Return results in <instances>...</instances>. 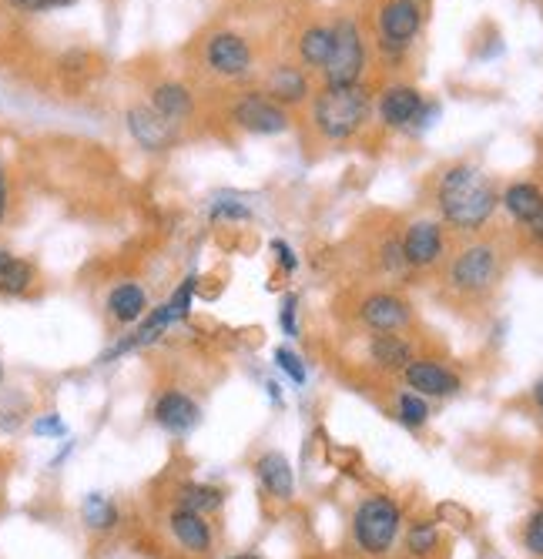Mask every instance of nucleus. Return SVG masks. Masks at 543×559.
I'll return each instance as SVG.
<instances>
[{"instance_id": "nucleus-1", "label": "nucleus", "mask_w": 543, "mask_h": 559, "mask_svg": "<svg viewBox=\"0 0 543 559\" xmlns=\"http://www.w3.org/2000/svg\"><path fill=\"white\" fill-rule=\"evenodd\" d=\"M436 198H440L443 218L460 231L483 228L490 221L493 208H497V201H500L490 181L470 165H456V168L446 171Z\"/></svg>"}, {"instance_id": "nucleus-2", "label": "nucleus", "mask_w": 543, "mask_h": 559, "mask_svg": "<svg viewBox=\"0 0 543 559\" xmlns=\"http://www.w3.org/2000/svg\"><path fill=\"white\" fill-rule=\"evenodd\" d=\"M369 118V94L359 84L349 88H326L312 104V121L329 141L352 138Z\"/></svg>"}, {"instance_id": "nucleus-3", "label": "nucleus", "mask_w": 543, "mask_h": 559, "mask_svg": "<svg viewBox=\"0 0 543 559\" xmlns=\"http://www.w3.org/2000/svg\"><path fill=\"white\" fill-rule=\"evenodd\" d=\"M399 526H403V513H399L393 499L369 496L352 516V539L366 556H386L396 543Z\"/></svg>"}, {"instance_id": "nucleus-4", "label": "nucleus", "mask_w": 543, "mask_h": 559, "mask_svg": "<svg viewBox=\"0 0 543 559\" xmlns=\"http://www.w3.org/2000/svg\"><path fill=\"white\" fill-rule=\"evenodd\" d=\"M362 64H366V51H362V37L359 27L342 17V21L332 27V54L326 61V88H349V84H359Z\"/></svg>"}, {"instance_id": "nucleus-5", "label": "nucleus", "mask_w": 543, "mask_h": 559, "mask_svg": "<svg viewBox=\"0 0 543 559\" xmlns=\"http://www.w3.org/2000/svg\"><path fill=\"white\" fill-rule=\"evenodd\" d=\"M500 258L490 245H470L450 265V285L463 295H480L497 282Z\"/></svg>"}, {"instance_id": "nucleus-6", "label": "nucleus", "mask_w": 543, "mask_h": 559, "mask_svg": "<svg viewBox=\"0 0 543 559\" xmlns=\"http://www.w3.org/2000/svg\"><path fill=\"white\" fill-rule=\"evenodd\" d=\"M232 121L252 134H282L289 131V111L275 104L269 94L249 91L232 104Z\"/></svg>"}, {"instance_id": "nucleus-7", "label": "nucleus", "mask_w": 543, "mask_h": 559, "mask_svg": "<svg viewBox=\"0 0 543 559\" xmlns=\"http://www.w3.org/2000/svg\"><path fill=\"white\" fill-rule=\"evenodd\" d=\"M205 57H208V67L222 77H245L252 71V47L242 34H232V31L215 34L205 47Z\"/></svg>"}, {"instance_id": "nucleus-8", "label": "nucleus", "mask_w": 543, "mask_h": 559, "mask_svg": "<svg viewBox=\"0 0 543 559\" xmlns=\"http://www.w3.org/2000/svg\"><path fill=\"white\" fill-rule=\"evenodd\" d=\"M128 131L145 151H168L178 141V124L165 121L151 104H138L128 111Z\"/></svg>"}, {"instance_id": "nucleus-9", "label": "nucleus", "mask_w": 543, "mask_h": 559, "mask_svg": "<svg viewBox=\"0 0 543 559\" xmlns=\"http://www.w3.org/2000/svg\"><path fill=\"white\" fill-rule=\"evenodd\" d=\"M168 533L171 539L185 549V553L192 556H208L215 549V533H212V523H208V516H198V513H188V509L175 506L168 513Z\"/></svg>"}, {"instance_id": "nucleus-10", "label": "nucleus", "mask_w": 543, "mask_h": 559, "mask_svg": "<svg viewBox=\"0 0 543 559\" xmlns=\"http://www.w3.org/2000/svg\"><path fill=\"white\" fill-rule=\"evenodd\" d=\"M155 422L165 432H171V436H188L202 422V406L188 392L168 389L155 402Z\"/></svg>"}, {"instance_id": "nucleus-11", "label": "nucleus", "mask_w": 543, "mask_h": 559, "mask_svg": "<svg viewBox=\"0 0 543 559\" xmlns=\"http://www.w3.org/2000/svg\"><path fill=\"white\" fill-rule=\"evenodd\" d=\"M379 31L386 51H403L419 31V7L413 0H389L379 11Z\"/></svg>"}, {"instance_id": "nucleus-12", "label": "nucleus", "mask_w": 543, "mask_h": 559, "mask_svg": "<svg viewBox=\"0 0 543 559\" xmlns=\"http://www.w3.org/2000/svg\"><path fill=\"white\" fill-rule=\"evenodd\" d=\"M359 318H362V325L373 332H399L409 325V305L399 295L373 292V295L362 298Z\"/></svg>"}, {"instance_id": "nucleus-13", "label": "nucleus", "mask_w": 543, "mask_h": 559, "mask_svg": "<svg viewBox=\"0 0 543 559\" xmlns=\"http://www.w3.org/2000/svg\"><path fill=\"white\" fill-rule=\"evenodd\" d=\"M399 245H403L406 265L430 268L443 258V228L436 221H413Z\"/></svg>"}, {"instance_id": "nucleus-14", "label": "nucleus", "mask_w": 543, "mask_h": 559, "mask_svg": "<svg viewBox=\"0 0 543 559\" xmlns=\"http://www.w3.org/2000/svg\"><path fill=\"white\" fill-rule=\"evenodd\" d=\"M409 389L419 395H433V399H443V395L460 392V375L450 372L446 365L433 362V359H413L403 369Z\"/></svg>"}, {"instance_id": "nucleus-15", "label": "nucleus", "mask_w": 543, "mask_h": 559, "mask_svg": "<svg viewBox=\"0 0 543 559\" xmlns=\"http://www.w3.org/2000/svg\"><path fill=\"white\" fill-rule=\"evenodd\" d=\"M255 479L262 483V489L275 499H282V503H289L295 496V472H292V462L282 456V452H262L259 459H255Z\"/></svg>"}, {"instance_id": "nucleus-16", "label": "nucleus", "mask_w": 543, "mask_h": 559, "mask_svg": "<svg viewBox=\"0 0 543 559\" xmlns=\"http://www.w3.org/2000/svg\"><path fill=\"white\" fill-rule=\"evenodd\" d=\"M104 308L118 325H138L148 315V292L138 282H118L108 292Z\"/></svg>"}, {"instance_id": "nucleus-17", "label": "nucleus", "mask_w": 543, "mask_h": 559, "mask_svg": "<svg viewBox=\"0 0 543 559\" xmlns=\"http://www.w3.org/2000/svg\"><path fill=\"white\" fill-rule=\"evenodd\" d=\"M419 111H423V98H419L416 88H406V84L389 88L383 94V101H379V114H383L389 128H406V124H413L419 118Z\"/></svg>"}, {"instance_id": "nucleus-18", "label": "nucleus", "mask_w": 543, "mask_h": 559, "mask_svg": "<svg viewBox=\"0 0 543 559\" xmlns=\"http://www.w3.org/2000/svg\"><path fill=\"white\" fill-rule=\"evenodd\" d=\"M151 108H155L165 121L181 124V121L192 118V111H195V98H192V91H188L185 84L165 81V84H158V88L151 91Z\"/></svg>"}, {"instance_id": "nucleus-19", "label": "nucleus", "mask_w": 543, "mask_h": 559, "mask_svg": "<svg viewBox=\"0 0 543 559\" xmlns=\"http://www.w3.org/2000/svg\"><path fill=\"white\" fill-rule=\"evenodd\" d=\"M265 94H269V98H272L275 104H299V101H306L309 81H306V74H302L299 67L279 64V67H275V71L269 74Z\"/></svg>"}, {"instance_id": "nucleus-20", "label": "nucleus", "mask_w": 543, "mask_h": 559, "mask_svg": "<svg viewBox=\"0 0 543 559\" xmlns=\"http://www.w3.org/2000/svg\"><path fill=\"white\" fill-rule=\"evenodd\" d=\"M369 355L379 369L386 372H403L409 362H413V345L406 339H399L396 332H376L373 342H369Z\"/></svg>"}, {"instance_id": "nucleus-21", "label": "nucleus", "mask_w": 543, "mask_h": 559, "mask_svg": "<svg viewBox=\"0 0 543 559\" xmlns=\"http://www.w3.org/2000/svg\"><path fill=\"white\" fill-rule=\"evenodd\" d=\"M175 506L198 516H215L225 506V489H218L212 483H181L175 489Z\"/></svg>"}, {"instance_id": "nucleus-22", "label": "nucleus", "mask_w": 543, "mask_h": 559, "mask_svg": "<svg viewBox=\"0 0 543 559\" xmlns=\"http://www.w3.org/2000/svg\"><path fill=\"white\" fill-rule=\"evenodd\" d=\"M503 208L517 221H523V225H530L537 218V211L543 208V191L537 185H530V181H517V185L503 191Z\"/></svg>"}, {"instance_id": "nucleus-23", "label": "nucleus", "mask_w": 543, "mask_h": 559, "mask_svg": "<svg viewBox=\"0 0 543 559\" xmlns=\"http://www.w3.org/2000/svg\"><path fill=\"white\" fill-rule=\"evenodd\" d=\"M81 519H84V526L94 529V533H108V529L118 526L121 513L104 493H88L81 503Z\"/></svg>"}, {"instance_id": "nucleus-24", "label": "nucleus", "mask_w": 543, "mask_h": 559, "mask_svg": "<svg viewBox=\"0 0 543 559\" xmlns=\"http://www.w3.org/2000/svg\"><path fill=\"white\" fill-rule=\"evenodd\" d=\"M329 54H332V27H319L316 24V27H309V31L299 37V57H302V64L326 67Z\"/></svg>"}, {"instance_id": "nucleus-25", "label": "nucleus", "mask_w": 543, "mask_h": 559, "mask_svg": "<svg viewBox=\"0 0 543 559\" xmlns=\"http://www.w3.org/2000/svg\"><path fill=\"white\" fill-rule=\"evenodd\" d=\"M31 285H34V265L31 262L11 255L4 265H0V295L17 298V295H24Z\"/></svg>"}, {"instance_id": "nucleus-26", "label": "nucleus", "mask_w": 543, "mask_h": 559, "mask_svg": "<svg viewBox=\"0 0 543 559\" xmlns=\"http://www.w3.org/2000/svg\"><path fill=\"white\" fill-rule=\"evenodd\" d=\"M436 546H440V529H436V523H416L406 533V549L419 559L433 556Z\"/></svg>"}, {"instance_id": "nucleus-27", "label": "nucleus", "mask_w": 543, "mask_h": 559, "mask_svg": "<svg viewBox=\"0 0 543 559\" xmlns=\"http://www.w3.org/2000/svg\"><path fill=\"white\" fill-rule=\"evenodd\" d=\"M396 416H399L403 426L419 429L426 419H430V406H426V399L419 392H403L399 395V402H396Z\"/></svg>"}, {"instance_id": "nucleus-28", "label": "nucleus", "mask_w": 543, "mask_h": 559, "mask_svg": "<svg viewBox=\"0 0 543 559\" xmlns=\"http://www.w3.org/2000/svg\"><path fill=\"white\" fill-rule=\"evenodd\" d=\"M195 285H198V278L195 275H188L185 282H181L178 288H175V295L168 298V315H171V322H185L188 318V312H192V298H195Z\"/></svg>"}, {"instance_id": "nucleus-29", "label": "nucleus", "mask_w": 543, "mask_h": 559, "mask_svg": "<svg viewBox=\"0 0 543 559\" xmlns=\"http://www.w3.org/2000/svg\"><path fill=\"white\" fill-rule=\"evenodd\" d=\"M275 365H279V369L289 375L295 385H306V365H302V359L292 349L279 345V349H275Z\"/></svg>"}, {"instance_id": "nucleus-30", "label": "nucleus", "mask_w": 543, "mask_h": 559, "mask_svg": "<svg viewBox=\"0 0 543 559\" xmlns=\"http://www.w3.org/2000/svg\"><path fill=\"white\" fill-rule=\"evenodd\" d=\"M208 215L212 221H252V208H245L242 201H212Z\"/></svg>"}, {"instance_id": "nucleus-31", "label": "nucleus", "mask_w": 543, "mask_h": 559, "mask_svg": "<svg viewBox=\"0 0 543 559\" xmlns=\"http://www.w3.org/2000/svg\"><path fill=\"white\" fill-rule=\"evenodd\" d=\"M279 325L285 332V339H295L299 335V298L295 295H285L282 305H279Z\"/></svg>"}, {"instance_id": "nucleus-32", "label": "nucleus", "mask_w": 543, "mask_h": 559, "mask_svg": "<svg viewBox=\"0 0 543 559\" xmlns=\"http://www.w3.org/2000/svg\"><path fill=\"white\" fill-rule=\"evenodd\" d=\"M523 546H527L533 556H543V509H537V513L527 519V529H523Z\"/></svg>"}, {"instance_id": "nucleus-33", "label": "nucleus", "mask_w": 543, "mask_h": 559, "mask_svg": "<svg viewBox=\"0 0 543 559\" xmlns=\"http://www.w3.org/2000/svg\"><path fill=\"white\" fill-rule=\"evenodd\" d=\"M34 436L61 439V436H68V426H64V419L57 416V412H47V416H37L34 419Z\"/></svg>"}, {"instance_id": "nucleus-34", "label": "nucleus", "mask_w": 543, "mask_h": 559, "mask_svg": "<svg viewBox=\"0 0 543 559\" xmlns=\"http://www.w3.org/2000/svg\"><path fill=\"white\" fill-rule=\"evenodd\" d=\"M7 4L27 14H41V11H57V7H71V4H78V0H7Z\"/></svg>"}, {"instance_id": "nucleus-35", "label": "nucleus", "mask_w": 543, "mask_h": 559, "mask_svg": "<svg viewBox=\"0 0 543 559\" xmlns=\"http://www.w3.org/2000/svg\"><path fill=\"white\" fill-rule=\"evenodd\" d=\"M272 255H275V262H279V268L282 272H295V268H299V258H295V252H292V245L289 242H282V238H275L272 242Z\"/></svg>"}, {"instance_id": "nucleus-36", "label": "nucleus", "mask_w": 543, "mask_h": 559, "mask_svg": "<svg viewBox=\"0 0 543 559\" xmlns=\"http://www.w3.org/2000/svg\"><path fill=\"white\" fill-rule=\"evenodd\" d=\"M440 519H453V526H460V529L470 526V513H466V509H460V506H453V503H443L440 506Z\"/></svg>"}, {"instance_id": "nucleus-37", "label": "nucleus", "mask_w": 543, "mask_h": 559, "mask_svg": "<svg viewBox=\"0 0 543 559\" xmlns=\"http://www.w3.org/2000/svg\"><path fill=\"white\" fill-rule=\"evenodd\" d=\"M383 265L386 268H403L406 265L403 245H399V242H386V248H383Z\"/></svg>"}, {"instance_id": "nucleus-38", "label": "nucleus", "mask_w": 543, "mask_h": 559, "mask_svg": "<svg viewBox=\"0 0 543 559\" xmlns=\"http://www.w3.org/2000/svg\"><path fill=\"white\" fill-rule=\"evenodd\" d=\"M7 218V178H4V165H0V221Z\"/></svg>"}, {"instance_id": "nucleus-39", "label": "nucleus", "mask_w": 543, "mask_h": 559, "mask_svg": "<svg viewBox=\"0 0 543 559\" xmlns=\"http://www.w3.org/2000/svg\"><path fill=\"white\" fill-rule=\"evenodd\" d=\"M530 235L537 238V242H543V208L537 211V218L530 221Z\"/></svg>"}, {"instance_id": "nucleus-40", "label": "nucleus", "mask_w": 543, "mask_h": 559, "mask_svg": "<svg viewBox=\"0 0 543 559\" xmlns=\"http://www.w3.org/2000/svg\"><path fill=\"white\" fill-rule=\"evenodd\" d=\"M533 399H537V406L543 409V379L537 382V389H533Z\"/></svg>"}, {"instance_id": "nucleus-41", "label": "nucleus", "mask_w": 543, "mask_h": 559, "mask_svg": "<svg viewBox=\"0 0 543 559\" xmlns=\"http://www.w3.org/2000/svg\"><path fill=\"white\" fill-rule=\"evenodd\" d=\"M228 559H265L259 553H235V556H228Z\"/></svg>"}, {"instance_id": "nucleus-42", "label": "nucleus", "mask_w": 543, "mask_h": 559, "mask_svg": "<svg viewBox=\"0 0 543 559\" xmlns=\"http://www.w3.org/2000/svg\"><path fill=\"white\" fill-rule=\"evenodd\" d=\"M7 258H11V252H7V248H4V245H0V265H4V262H7Z\"/></svg>"}, {"instance_id": "nucleus-43", "label": "nucleus", "mask_w": 543, "mask_h": 559, "mask_svg": "<svg viewBox=\"0 0 543 559\" xmlns=\"http://www.w3.org/2000/svg\"><path fill=\"white\" fill-rule=\"evenodd\" d=\"M0 382H4V365H0Z\"/></svg>"}]
</instances>
